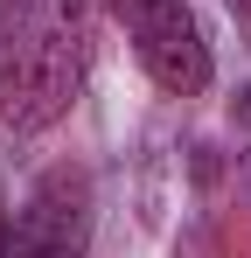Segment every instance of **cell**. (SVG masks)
Wrapping results in <instances>:
<instances>
[{
	"instance_id": "7a4b0ae2",
	"label": "cell",
	"mask_w": 251,
	"mask_h": 258,
	"mask_svg": "<svg viewBox=\"0 0 251 258\" xmlns=\"http://www.w3.org/2000/svg\"><path fill=\"white\" fill-rule=\"evenodd\" d=\"M126 21V42L140 56V70L167 91V98H203L216 63H209V42H203V21L189 0H112Z\"/></svg>"
},
{
	"instance_id": "277c9868",
	"label": "cell",
	"mask_w": 251,
	"mask_h": 258,
	"mask_svg": "<svg viewBox=\"0 0 251 258\" xmlns=\"http://www.w3.org/2000/svg\"><path fill=\"white\" fill-rule=\"evenodd\" d=\"M244 7H251V0H244Z\"/></svg>"
},
{
	"instance_id": "6da1fadb",
	"label": "cell",
	"mask_w": 251,
	"mask_h": 258,
	"mask_svg": "<svg viewBox=\"0 0 251 258\" xmlns=\"http://www.w3.org/2000/svg\"><path fill=\"white\" fill-rule=\"evenodd\" d=\"M98 56V0H0V126L49 133L70 119Z\"/></svg>"
},
{
	"instance_id": "3957f363",
	"label": "cell",
	"mask_w": 251,
	"mask_h": 258,
	"mask_svg": "<svg viewBox=\"0 0 251 258\" xmlns=\"http://www.w3.org/2000/svg\"><path fill=\"white\" fill-rule=\"evenodd\" d=\"M91 244V174L49 168L21 196L14 223H0V258H84Z\"/></svg>"
}]
</instances>
